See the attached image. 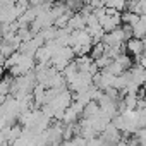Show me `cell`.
Instances as JSON below:
<instances>
[{
    "label": "cell",
    "mask_w": 146,
    "mask_h": 146,
    "mask_svg": "<svg viewBox=\"0 0 146 146\" xmlns=\"http://www.w3.org/2000/svg\"><path fill=\"white\" fill-rule=\"evenodd\" d=\"M124 48H125V53L131 55L132 58L143 55L144 52V40H137V38H129L125 43H124Z\"/></svg>",
    "instance_id": "cell-1"
},
{
    "label": "cell",
    "mask_w": 146,
    "mask_h": 146,
    "mask_svg": "<svg viewBox=\"0 0 146 146\" xmlns=\"http://www.w3.org/2000/svg\"><path fill=\"white\" fill-rule=\"evenodd\" d=\"M131 29H132V38L144 40V33H146V19H144V16H139V19L131 26Z\"/></svg>",
    "instance_id": "cell-2"
},
{
    "label": "cell",
    "mask_w": 146,
    "mask_h": 146,
    "mask_svg": "<svg viewBox=\"0 0 146 146\" xmlns=\"http://www.w3.org/2000/svg\"><path fill=\"white\" fill-rule=\"evenodd\" d=\"M98 113H100V105H98L95 100H90V102L83 107V112H81L83 119H90V117H95V115H98Z\"/></svg>",
    "instance_id": "cell-3"
},
{
    "label": "cell",
    "mask_w": 146,
    "mask_h": 146,
    "mask_svg": "<svg viewBox=\"0 0 146 146\" xmlns=\"http://www.w3.org/2000/svg\"><path fill=\"white\" fill-rule=\"evenodd\" d=\"M103 7L112 9V11H117V12H124L125 11V0H105Z\"/></svg>",
    "instance_id": "cell-4"
}]
</instances>
